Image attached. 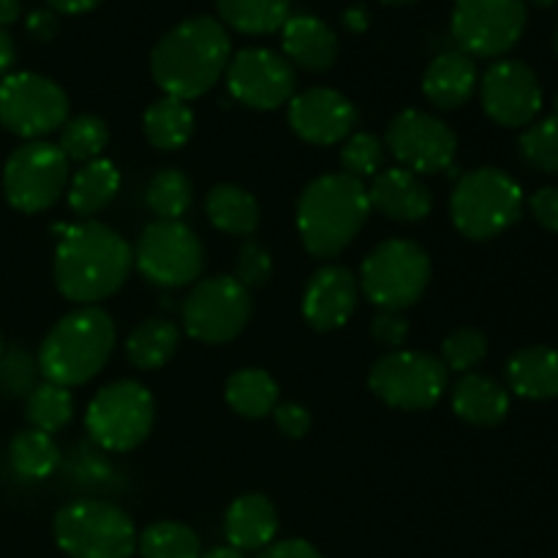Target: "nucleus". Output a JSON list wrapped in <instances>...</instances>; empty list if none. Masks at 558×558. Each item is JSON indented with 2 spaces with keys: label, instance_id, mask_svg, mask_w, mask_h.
I'll list each match as a JSON object with an SVG mask.
<instances>
[{
  "label": "nucleus",
  "instance_id": "39448f33",
  "mask_svg": "<svg viewBox=\"0 0 558 558\" xmlns=\"http://www.w3.org/2000/svg\"><path fill=\"white\" fill-rule=\"evenodd\" d=\"M523 191L507 172L480 167L458 180L450 199V216L469 240H490L521 218Z\"/></svg>",
  "mask_w": 558,
  "mask_h": 558
},
{
  "label": "nucleus",
  "instance_id": "3c124183",
  "mask_svg": "<svg viewBox=\"0 0 558 558\" xmlns=\"http://www.w3.org/2000/svg\"><path fill=\"white\" fill-rule=\"evenodd\" d=\"M202 558H245L243 554H240L238 548H232V545H223V548H213V550H207L205 556Z\"/></svg>",
  "mask_w": 558,
  "mask_h": 558
},
{
  "label": "nucleus",
  "instance_id": "dca6fc26",
  "mask_svg": "<svg viewBox=\"0 0 558 558\" xmlns=\"http://www.w3.org/2000/svg\"><path fill=\"white\" fill-rule=\"evenodd\" d=\"M223 76H227L229 93L240 104L262 109V112L292 101L294 87H298L294 65L283 54L265 47H245L234 52Z\"/></svg>",
  "mask_w": 558,
  "mask_h": 558
},
{
  "label": "nucleus",
  "instance_id": "9b49d317",
  "mask_svg": "<svg viewBox=\"0 0 558 558\" xmlns=\"http://www.w3.org/2000/svg\"><path fill=\"white\" fill-rule=\"evenodd\" d=\"M69 158L52 142H25L3 167V194L14 210L44 213L63 196L69 185Z\"/></svg>",
  "mask_w": 558,
  "mask_h": 558
},
{
  "label": "nucleus",
  "instance_id": "37998d69",
  "mask_svg": "<svg viewBox=\"0 0 558 558\" xmlns=\"http://www.w3.org/2000/svg\"><path fill=\"white\" fill-rule=\"evenodd\" d=\"M529 207H532L537 223H543L550 232H558V189H539L529 199Z\"/></svg>",
  "mask_w": 558,
  "mask_h": 558
},
{
  "label": "nucleus",
  "instance_id": "aec40b11",
  "mask_svg": "<svg viewBox=\"0 0 558 558\" xmlns=\"http://www.w3.org/2000/svg\"><path fill=\"white\" fill-rule=\"evenodd\" d=\"M371 210L401 223H417L430 213V191L414 172L401 167L381 169L368 189Z\"/></svg>",
  "mask_w": 558,
  "mask_h": 558
},
{
  "label": "nucleus",
  "instance_id": "473e14b6",
  "mask_svg": "<svg viewBox=\"0 0 558 558\" xmlns=\"http://www.w3.org/2000/svg\"><path fill=\"white\" fill-rule=\"evenodd\" d=\"M142 558H202V543L196 532L178 521H158L136 537Z\"/></svg>",
  "mask_w": 558,
  "mask_h": 558
},
{
  "label": "nucleus",
  "instance_id": "09e8293b",
  "mask_svg": "<svg viewBox=\"0 0 558 558\" xmlns=\"http://www.w3.org/2000/svg\"><path fill=\"white\" fill-rule=\"evenodd\" d=\"M343 25L354 33L365 31V27H368V11H365V5H349V9L343 11Z\"/></svg>",
  "mask_w": 558,
  "mask_h": 558
},
{
  "label": "nucleus",
  "instance_id": "79ce46f5",
  "mask_svg": "<svg viewBox=\"0 0 558 558\" xmlns=\"http://www.w3.org/2000/svg\"><path fill=\"white\" fill-rule=\"evenodd\" d=\"M272 417H276L278 430L289 439H303L311 430V412L300 403H278L272 409Z\"/></svg>",
  "mask_w": 558,
  "mask_h": 558
},
{
  "label": "nucleus",
  "instance_id": "f03ea898",
  "mask_svg": "<svg viewBox=\"0 0 558 558\" xmlns=\"http://www.w3.org/2000/svg\"><path fill=\"white\" fill-rule=\"evenodd\" d=\"M232 41L213 16H191L163 33L150 52V71L167 96L194 101L205 96L227 71Z\"/></svg>",
  "mask_w": 558,
  "mask_h": 558
},
{
  "label": "nucleus",
  "instance_id": "c85d7f7f",
  "mask_svg": "<svg viewBox=\"0 0 558 558\" xmlns=\"http://www.w3.org/2000/svg\"><path fill=\"white\" fill-rule=\"evenodd\" d=\"M180 332L172 322L167 319H147L131 330L125 341V357L134 368L156 371L172 360L178 352Z\"/></svg>",
  "mask_w": 558,
  "mask_h": 558
},
{
  "label": "nucleus",
  "instance_id": "72a5a7b5",
  "mask_svg": "<svg viewBox=\"0 0 558 558\" xmlns=\"http://www.w3.org/2000/svg\"><path fill=\"white\" fill-rule=\"evenodd\" d=\"M145 202L158 221H180L194 202V185L180 169H161L147 183Z\"/></svg>",
  "mask_w": 558,
  "mask_h": 558
},
{
  "label": "nucleus",
  "instance_id": "423d86ee",
  "mask_svg": "<svg viewBox=\"0 0 558 558\" xmlns=\"http://www.w3.org/2000/svg\"><path fill=\"white\" fill-rule=\"evenodd\" d=\"M136 537L134 521L109 501H71L54 515V543L71 558H131Z\"/></svg>",
  "mask_w": 558,
  "mask_h": 558
},
{
  "label": "nucleus",
  "instance_id": "2eb2a0df",
  "mask_svg": "<svg viewBox=\"0 0 558 558\" xmlns=\"http://www.w3.org/2000/svg\"><path fill=\"white\" fill-rule=\"evenodd\" d=\"M385 150H390L401 169L420 178V174H436L450 169L458 140L445 120L420 112V109H403L387 125Z\"/></svg>",
  "mask_w": 558,
  "mask_h": 558
},
{
  "label": "nucleus",
  "instance_id": "de8ad7c7",
  "mask_svg": "<svg viewBox=\"0 0 558 558\" xmlns=\"http://www.w3.org/2000/svg\"><path fill=\"white\" fill-rule=\"evenodd\" d=\"M49 9L60 11V14H82V11L96 9L101 0H47Z\"/></svg>",
  "mask_w": 558,
  "mask_h": 558
},
{
  "label": "nucleus",
  "instance_id": "6e6d98bb",
  "mask_svg": "<svg viewBox=\"0 0 558 558\" xmlns=\"http://www.w3.org/2000/svg\"><path fill=\"white\" fill-rule=\"evenodd\" d=\"M0 354H3V336H0Z\"/></svg>",
  "mask_w": 558,
  "mask_h": 558
},
{
  "label": "nucleus",
  "instance_id": "393cba45",
  "mask_svg": "<svg viewBox=\"0 0 558 558\" xmlns=\"http://www.w3.org/2000/svg\"><path fill=\"white\" fill-rule=\"evenodd\" d=\"M510 390L529 401L558 398V352L550 347L521 349L507 363Z\"/></svg>",
  "mask_w": 558,
  "mask_h": 558
},
{
  "label": "nucleus",
  "instance_id": "4be33fe9",
  "mask_svg": "<svg viewBox=\"0 0 558 558\" xmlns=\"http://www.w3.org/2000/svg\"><path fill=\"white\" fill-rule=\"evenodd\" d=\"M223 534L232 548L240 554L254 550L262 554L276 543L278 534V512L272 501L262 494H245L229 505L227 518H223Z\"/></svg>",
  "mask_w": 558,
  "mask_h": 558
},
{
  "label": "nucleus",
  "instance_id": "ea45409f",
  "mask_svg": "<svg viewBox=\"0 0 558 558\" xmlns=\"http://www.w3.org/2000/svg\"><path fill=\"white\" fill-rule=\"evenodd\" d=\"M272 276V256L256 240H245L238 251V265H234V278L245 289H262Z\"/></svg>",
  "mask_w": 558,
  "mask_h": 558
},
{
  "label": "nucleus",
  "instance_id": "a19ab883",
  "mask_svg": "<svg viewBox=\"0 0 558 558\" xmlns=\"http://www.w3.org/2000/svg\"><path fill=\"white\" fill-rule=\"evenodd\" d=\"M374 338L381 343V347H403L409 338V322L403 319V311H379L374 316Z\"/></svg>",
  "mask_w": 558,
  "mask_h": 558
},
{
  "label": "nucleus",
  "instance_id": "c03bdc74",
  "mask_svg": "<svg viewBox=\"0 0 558 558\" xmlns=\"http://www.w3.org/2000/svg\"><path fill=\"white\" fill-rule=\"evenodd\" d=\"M256 558H325L319 550L305 539H283V543H272L270 548L262 550Z\"/></svg>",
  "mask_w": 558,
  "mask_h": 558
},
{
  "label": "nucleus",
  "instance_id": "412c9836",
  "mask_svg": "<svg viewBox=\"0 0 558 558\" xmlns=\"http://www.w3.org/2000/svg\"><path fill=\"white\" fill-rule=\"evenodd\" d=\"M283 58L305 71H327L338 58V36L314 14H289L281 25Z\"/></svg>",
  "mask_w": 558,
  "mask_h": 558
},
{
  "label": "nucleus",
  "instance_id": "603ef678",
  "mask_svg": "<svg viewBox=\"0 0 558 558\" xmlns=\"http://www.w3.org/2000/svg\"><path fill=\"white\" fill-rule=\"evenodd\" d=\"M385 3H414V0H385Z\"/></svg>",
  "mask_w": 558,
  "mask_h": 558
},
{
  "label": "nucleus",
  "instance_id": "4c0bfd02",
  "mask_svg": "<svg viewBox=\"0 0 558 558\" xmlns=\"http://www.w3.org/2000/svg\"><path fill=\"white\" fill-rule=\"evenodd\" d=\"M485 354H488V338L480 330H472V327H461V330L450 332L441 343V363H445L447 371H456V374H469L472 368H477Z\"/></svg>",
  "mask_w": 558,
  "mask_h": 558
},
{
  "label": "nucleus",
  "instance_id": "4468645a",
  "mask_svg": "<svg viewBox=\"0 0 558 558\" xmlns=\"http://www.w3.org/2000/svg\"><path fill=\"white\" fill-rule=\"evenodd\" d=\"M526 27V0H456L452 36L472 58L510 52Z\"/></svg>",
  "mask_w": 558,
  "mask_h": 558
},
{
  "label": "nucleus",
  "instance_id": "8fccbe9b",
  "mask_svg": "<svg viewBox=\"0 0 558 558\" xmlns=\"http://www.w3.org/2000/svg\"><path fill=\"white\" fill-rule=\"evenodd\" d=\"M20 11H22V0H0V27L20 20Z\"/></svg>",
  "mask_w": 558,
  "mask_h": 558
},
{
  "label": "nucleus",
  "instance_id": "ddd939ff",
  "mask_svg": "<svg viewBox=\"0 0 558 558\" xmlns=\"http://www.w3.org/2000/svg\"><path fill=\"white\" fill-rule=\"evenodd\" d=\"M134 265L156 287H189L199 281L205 248L194 229L183 221H153L136 240Z\"/></svg>",
  "mask_w": 558,
  "mask_h": 558
},
{
  "label": "nucleus",
  "instance_id": "6e6552de",
  "mask_svg": "<svg viewBox=\"0 0 558 558\" xmlns=\"http://www.w3.org/2000/svg\"><path fill=\"white\" fill-rule=\"evenodd\" d=\"M156 420V401L150 390L134 379H120L101 387L87 403L85 430L101 450H136Z\"/></svg>",
  "mask_w": 558,
  "mask_h": 558
},
{
  "label": "nucleus",
  "instance_id": "7c9ffc66",
  "mask_svg": "<svg viewBox=\"0 0 558 558\" xmlns=\"http://www.w3.org/2000/svg\"><path fill=\"white\" fill-rule=\"evenodd\" d=\"M292 0H216L218 14L229 27L248 36H267L281 31Z\"/></svg>",
  "mask_w": 558,
  "mask_h": 558
},
{
  "label": "nucleus",
  "instance_id": "864d4df0",
  "mask_svg": "<svg viewBox=\"0 0 558 558\" xmlns=\"http://www.w3.org/2000/svg\"><path fill=\"white\" fill-rule=\"evenodd\" d=\"M534 3H537V5H550V3H554V0H534Z\"/></svg>",
  "mask_w": 558,
  "mask_h": 558
},
{
  "label": "nucleus",
  "instance_id": "f257e3e1",
  "mask_svg": "<svg viewBox=\"0 0 558 558\" xmlns=\"http://www.w3.org/2000/svg\"><path fill=\"white\" fill-rule=\"evenodd\" d=\"M134 265V251L112 227L82 221L60 227L54 283L71 303L93 305L118 292Z\"/></svg>",
  "mask_w": 558,
  "mask_h": 558
},
{
  "label": "nucleus",
  "instance_id": "6ab92c4d",
  "mask_svg": "<svg viewBox=\"0 0 558 558\" xmlns=\"http://www.w3.org/2000/svg\"><path fill=\"white\" fill-rule=\"evenodd\" d=\"M360 300V281L341 265H327L311 276L303 292V316L314 330L330 332L352 319Z\"/></svg>",
  "mask_w": 558,
  "mask_h": 558
},
{
  "label": "nucleus",
  "instance_id": "1a4fd4ad",
  "mask_svg": "<svg viewBox=\"0 0 558 558\" xmlns=\"http://www.w3.org/2000/svg\"><path fill=\"white\" fill-rule=\"evenodd\" d=\"M368 385L379 401L403 412H423L436 407L450 385V371L439 357L425 352L396 349L376 360Z\"/></svg>",
  "mask_w": 558,
  "mask_h": 558
},
{
  "label": "nucleus",
  "instance_id": "a211bd4d",
  "mask_svg": "<svg viewBox=\"0 0 558 558\" xmlns=\"http://www.w3.org/2000/svg\"><path fill=\"white\" fill-rule=\"evenodd\" d=\"M289 125L311 145H338L352 136L357 109L332 87H311L289 101Z\"/></svg>",
  "mask_w": 558,
  "mask_h": 558
},
{
  "label": "nucleus",
  "instance_id": "cd10ccee",
  "mask_svg": "<svg viewBox=\"0 0 558 558\" xmlns=\"http://www.w3.org/2000/svg\"><path fill=\"white\" fill-rule=\"evenodd\" d=\"M194 112H191L189 101L180 98L163 96L156 104H150L142 118L145 125V136L156 150H180L185 142L194 134Z\"/></svg>",
  "mask_w": 558,
  "mask_h": 558
},
{
  "label": "nucleus",
  "instance_id": "c9c22d12",
  "mask_svg": "<svg viewBox=\"0 0 558 558\" xmlns=\"http://www.w3.org/2000/svg\"><path fill=\"white\" fill-rule=\"evenodd\" d=\"M109 142V129L101 118L96 114H80L74 120H65L63 129H60V153H63L69 161L87 163L101 158L104 147Z\"/></svg>",
  "mask_w": 558,
  "mask_h": 558
},
{
  "label": "nucleus",
  "instance_id": "a878e982",
  "mask_svg": "<svg viewBox=\"0 0 558 558\" xmlns=\"http://www.w3.org/2000/svg\"><path fill=\"white\" fill-rule=\"evenodd\" d=\"M120 191V169L109 158L82 163L80 172L69 180V207L76 216L87 218L112 205Z\"/></svg>",
  "mask_w": 558,
  "mask_h": 558
},
{
  "label": "nucleus",
  "instance_id": "b1692460",
  "mask_svg": "<svg viewBox=\"0 0 558 558\" xmlns=\"http://www.w3.org/2000/svg\"><path fill=\"white\" fill-rule=\"evenodd\" d=\"M452 412L469 425L494 428L510 412V396L490 376L466 374L452 387Z\"/></svg>",
  "mask_w": 558,
  "mask_h": 558
},
{
  "label": "nucleus",
  "instance_id": "f704fd0d",
  "mask_svg": "<svg viewBox=\"0 0 558 558\" xmlns=\"http://www.w3.org/2000/svg\"><path fill=\"white\" fill-rule=\"evenodd\" d=\"M25 417L31 423V428L52 436L54 430L65 428L71 423V417H74V396L65 387L44 381V385L33 387L31 396H27Z\"/></svg>",
  "mask_w": 558,
  "mask_h": 558
},
{
  "label": "nucleus",
  "instance_id": "2f4dec72",
  "mask_svg": "<svg viewBox=\"0 0 558 558\" xmlns=\"http://www.w3.org/2000/svg\"><path fill=\"white\" fill-rule=\"evenodd\" d=\"M9 461L20 477L47 480L60 466V450L52 436L44 434V430L27 428L11 439Z\"/></svg>",
  "mask_w": 558,
  "mask_h": 558
},
{
  "label": "nucleus",
  "instance_id": "f3484780",
  "mask_svg": "<svg viewBox=\"0 0 558 558\" xmlns=\"http://www.w3.org/2000/svg\"><path fill=\"white\" fill-rule=\"evenodd\" d=\"M480 96L488 118L505 129L529 125L543 109V87L521 60H499L490 65L480 85Z\"/></svg>",
  "mask_w": 558,
  "mask_h": 558
},
{
  "label": "nucleus",
  "instance_id": "bb28decb",
  "mask_svg": "<svg viewBox=\"0 0 558 558\" xmlns=\"http://www.w3.org/2000/svg\"><path fill=\"white\" fill-rule=\"evenodd\" d=\"M207 218L221 232L234 234V238H248L259 227V202L251 191L240 189V185H216L207 194L205 202Z\"/></svg>",
  "mask_w": 558,
  "mask_h": 558
},
{
  "label": "nucleus",
  "instance_id": "20e7f679",
  "mask_svg": "<svg viewBox=\"0 0 558 558\" xmlns=\"http://www.w3.org/2000/svg\"><path fill=\"white\" fill-rule=\"evenodd\" d=\"M114 341L118 330L112 316L98 305H82L47 332L38 349V368L44 379L71 390L90 381L107 365Z\"/></svg>",
  "mask_w": 558,
  "mask_h": 558
},
{
  "label": "nucleus",
  "instance_id": "7ed1b4c3",
  "mask_svg": "<svg viewBox=\"0 0 558 558\" xmlns=\"http://www.w3.org/2000/svg\"><path fill=\"white\" fill-rule=\"evenodd\" d=\"M371 216L368 189L349 174H322L298 202V232L316 259H332L360 234Z\"/></svg>",
  "mask_w": 558,
  "mask_h": 558
},
{
  "label": "nucleus",
  "instance_id": "58836bf2",
  "mask_svg": "<svg viewBox=\"0 0 558 558\" xmlns=\"http://www.w3.org/2000/svg\"><path fill=\"white\" fill-rule=\"evenodd\" d=\"M521 153L539 172H558V118L539 120L521 136Z\"/></svg>",
  "mask_w": 558,
  "mask_h": 558
},
{
  "label": "nucleus",
  "instance_id": "5701e85b",
  "mask_svg": "<svg viewBox=\"0 0 558 558\" xmlns=\"http://www.w3.org/2000/svg\"><path fill=\"white\" fill-rule=\"evenodd\" d=\"M477 87V65L472 54L461 49H447L436 54L423 76V93L434 107L458 109L474 96Z\"/></svg>",
  "mask_w": 558,
  "mask_h": 558
},
{
  "label": "nucleus",
  "instance_id": "5fc2aeb1",
  "mask_svg": "<svg viewBox=\"0 0 558 558\" xmlns=\"http://www.w3.org/2000/svg\"><path fill=\"white\" fill-rule=\"evenodd\" d=\"M554 104H556V118H558V90H556V101Z\"/></svg>",
  "mask_w": 558,
  "mask_h": 558
},
{
  "label": "nucleus",
  "instance_id": "4d7b16f0",
  "mask_svg": "<svg viewBox=\"0 0 558 558\" xmlns=\"http://www.w3.org/2000/svg\"><path fill=\"white\" fill-rule=\"evenodd\" d=\"M554 44H556V52H558V31H556V38H554Z\"/></svg>",
  "mask_w": 558,
  "mask_h": 558
},
{
  "label": "nucleus",
  "instance_id": "49530a36",
  "mask_svg": "<svg viewBox=\"0 0 558 558\" xmlns=\"http://www.w3.org/2000/svg\"><path fill=\"white\" fill-rule=\"evenodd\" d=\"M16 63V44L5 27H0V74H9L11 65Z\"/></svg>",
  "mask_w": 558,
  "mask_h": 558
},
{
  "label": "nucleus",
  "instance_id": "c756f323",
  "mask_svg": "<svg viewBox=\"0 0 558 558\" xmlns=\"http://www.w3.org/2000/svg\"><path fill=\"white\" fill-rule=\"evenodd\" d=\"M227 403L240 417H267L278 407V381L262 368L238 371L227 381Z\"/></svg>",
  "mask_w": 558,
  "mask_h": 558
},
{
  "label": "nucleus",
  "instance_id": "9d476101",
  "mask_svg": "<svg viewBox=\"0 0 558 558\" xmlns=\"http://www.w3.org/2000/svg\"><path fill=\"white\" fill-rule=\"evenodd\" d=\"M69 96L54 80L33 71L5 74L0 82V125L27 142L63 129Z\"/></svg>",
  "mask_w": 558,
  "mask_h": 558
},
{
  "label": "nucleus",
  "instance_id": "f8f14e48",
  "mask_svg": "<svg viewBox=\"0 0 558 558\" xmlns=\"http://www.w3.org/2000/svg\"><path fill=\"white\" fill-rule=\"evenodd\" d=\"M251 292L234 276H210L191 287L183 303V325L194 341H234L251 322Z\"/></svg>",
  "mask_w": 558,
  "mask_h": 558
},
{
  "label": "nucleus",
  "instance_id": "e433bc0d",
  "mask_svg": "<svg viewBox=\"0 0 558 558\" xmlns=\"http://www.w3.org/2000/svg\"><path fill=\"white\" fill-rule=\"evenodd\" d=\"M385 142L379 136L368 134V131H360V134L347 136L341 150V167L343 174L349 178H376V174L385 169Z\"/></svg>",
  "mask_w": 558,
  "mask_h": 558
},
{
  "label": "nucleus",
  "instance_id": "0eeeda50",
  "mask_svg": "<svg viewBox=\"0 0 558 558\" xmlns=\"http://www.w3.org/2000/svg\"><path fill=\"white\" fill-rule=\"evenodd\" d=\"M430 281V256L412 240H387L365 256L360 289L379 311H407L425 294Z\"/></svg>",
  "mask_w": 558,
  "mask_h": 558
},
{
  "label": "nucleus",
  "instance_id": "a18cd8bd",
  "mask_svg": "<svg viewBox=\"0 0 558 558\" xmlns=\"http://www.w3.org/2000/svg\"><path fill=\"white\" fill-rule=\"evenodd\" d=\"M58 27V11L52 9H36L27 16V33H31L36 41H49V38H54Z\"/></svg>",
  "mask_w": 558,
  "mask_h": 558
}]
</instances>
